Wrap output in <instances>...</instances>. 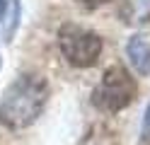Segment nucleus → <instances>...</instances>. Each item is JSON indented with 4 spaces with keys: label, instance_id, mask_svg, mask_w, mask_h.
Segmentation results:
<instances>
[{
    "label": "nucleus",
    "instance_id": "20e7f679",
    "mask_svg": "<svg viewBox=\"0 0 150 145\" xmlns=\"http://www.w3.org/2000/svg\"><path fill=\"white\" fill-rule=\"evenodd\" d=\"M126 56L138 75H150V44L143 36H131L126 44Z\"/></svg>",
    "mask_w": 150,
    "mask_h": 145
},
{
    "label": "nucleus",
    "instance_id": "f03ea898",
    "mask_svg": "<svg viewBox=\"0 0 150 145\" xmlns=\"http://www.w3.org/2000/svg\"><path fill=\"white\" fill-rule=\"evenodd\" d=\"M136 97V80L124 65H111L95 87V104L104 111H121Z\"/></svg>",
    "mask_w": 150,
    "mask_h": 145
},
{
    "label": "nucleus",
    "instance_id": "0eeeda50",
    "mask_svg": "<svg viewBox=\"0 0 150 145\" xmlns=\"http://www.w3.org/2000/svg\"><path fill=\"white\" fill-rule=\"evenodd\" d=\"M5 17V0H0V19Z\"/></svg>",
    "mask_w": 150,
    "mask_h": 145
},
{
    "label": "nucleus",
    "instance_id": "423d86ee",
    "mask_svg": "<svg viewBox=\"0 0 150 145\" xmlns=\"http://www.w3.org/2000/svg\"><path fill=\"white\" fill-rule=\"evenodd\" d=\"M78 3L87 5V7H95V5H102V3H107V0H78Z\"/></svg>",
    "mask_w": 150,
    "mask_h": 145
},
{
    "label": "nucleus",
    "instance_id": "39448f33",
    "mask_svg": "<svg viewBox=\"0 0 150 145\" xmlns=\"http://www.w3.org/2000/svg\"><path fill=\"white\" fill-rule=\"evenodd\" d=\"M119 15L126 24L150 22V0H119Z\"/></svg>",
    "mask_w": 150,
    "mask_h": 145
},
{
    "label": "nucleus",
    "instance_id": "7ed1b4c3",
    "mask_svg": "<svg viewBox=\"0 0 150 145\" xmlns=\"http://www.w3.org/2000/svg\"><path fill=\"white\" fill-rule=\"evenodd\" d=\"M58 46H61V53L68 58V63L78 65V68L95 65L99 53H102V39L95 32L82 29L78 24H65L61 29Z\"/></svg>",
    "mask_w": 150,
    "mask_h": 145
},
{
    "label": "nucleus",
    "instance_id": "f257e3e1",
    "mask_svg": "<svg viewBox=\"0 0 150 145\" xmlns=\"http://www.w3.org/2000/svg\"><path fill=\"white\" fill-rule=\"evenodd\" d=\"M49 85L39 75H20L0 99V123L7 128H27L44 111Z\"/></svg>",
    "mask_w": 150,
    "mask_h": 145
}]
</instances>
